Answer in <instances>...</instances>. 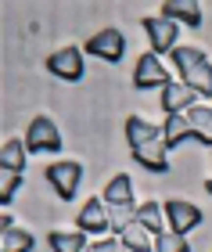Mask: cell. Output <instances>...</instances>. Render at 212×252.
Returning <instances> with one entry per match:
<instances>
[{
	"label": "cell",
	"mask_w": 212,
	"mask_h": 252,
	"mask_svg": "<svg viewBox=\"0 0 212 252\" xmlns=\"http://www.w3.org/2000/svg\"><path fill=\"white\" fill-rule=\"evenodd\" d=\"M162 18L187 22V26H202V7H198L194 0H165L162 4Z\"/></svg>",
	"instance_id": "cell-13"
},
{
	"label": "cell",
	"mask_w": 212,
	"mask_h": 252,
	"mask_svg": "<svg viewBox=\"0 0 212 252\" xmlns=\"http://www.w3.org/2000/svg\"><path fill=\"white\" fill-rule=\"evenodd\" d=\"M86 51L97 54V58H105V62H119L122 54H126V36H122L119 29H101L97 36L86 40Z\"/></svg>",
	"instance_id": "cell-9"
},
{
	"label": "cell",
	"mask_w": 212,
	"mask_h": 252,
	"mask_svg": "<svg viewBox=\"0 0 212 252\" xmlns=\"http://www.w3.org/2000/svg\"><path fill=\"white\" fill-rule=\"evenodd\" d=\"M101 198H105V205H133V180H130V173H115L111 177Z\"/></svg>",
	"instance_id": "cell-15"
},
{
	"label": "cell",
	"mask_w": 212,
	"mask_h": 252,
	"mask_svg": "<svg viewBox=\"0 0 212 252\" xmlns=\"http://www.w3.org/2000/svg\"><path fill=\"white\" fill-rule=\"evenodd\" d=\"M0 227H4V231H11V227H15V216L4 213V216H0Z\"/></svg>",
	"instance_id": "cell-24"
},
{
	"label": "cell",
	"mask_w": 212,
	"mask_h": 252,
	"mask_svg": "<svg viewBox=\"0 0 212 252\" xmlns=\"http://www.w3.org/2000/svg\"><path fill=\"white\" fill-rule=\"evenodd\" d=\"M137 220L148 227L151 234H162V231H169V223H165V209L159 202H144V205H137Z\"/></svg>",
	"instance_id": "cell-18"
},
{
	"label": "cell",
	"mask_w": 212,
	"mask_h": 252,
	"mask_svg": "<svg viewBox=\"0 0 212 252\" xmlns=\"http://www.w3.org/2000/svg\"><path fill=\"white\" fill-rule=\"evenodd\" d=\"M94 249L97 252H130L126 245H122V238H105V242H97Z\"/></svg>",
	"instance_id": "cell-23"
},
{
	"label": "cell",
	"mask_w": 212,
	"mask_h": 252,
	"mask_svg": "<svg viewBox=\"0 0 212 252\" xmlns=\"http://www.w3.org/2000/svg\"><path fill=\"white\" fill-rule=\"evenodd\" d=\"M61 144H65V137H61L58 123H54L51 116H36L29 123V133H26L29 155H36V152H61Z\"/></svg>",
	"instance_id": "cell-3"
},
{
	"label": "cell",
	"mask_w": 212,
	"mask_h": 252,
	"mask_svg": "<svg viewBox=\"0 0 212 252\" xmlns=\"http://www.w3.org/2000/svg\"><path fill=\"white\" fill-rule=\"evenodd\" d=\"M205 191H209V194H212V177H209V180H205Z\"/></svg>",
	"instance_id": "cell-25"
},
{
	"label": "cell",
	"mask_w": 212,
	"mask_h": 252,
	"mask_svg": "<svg viewBox=\"0 0 212 252\" xmlns=\"http://www.w3.org/2000/svg\"><path fill=\"white\" fill-rule=\"evenodd\" d=\"M76 223H80L83 234L108 231V205H105V198H86V205L80 209V216H76Z\"/></svg>",
	"instance_id": "cell-11"
},
{
	"label": "cell",
	"mask_w": 212,
	"mask_h": 252,
	"mask_svg": "<svg viewBox=\"0 0 212 252\" xmlns=\"http://www.w3.org/2000/svg\"><path fill=\"white\" fill-rule=\"evenodd\" d=\"M162 209H165V220H169V231H176V234H187L205 223V213L187 198H169Z\"/></svg>",
	"instance_id": "cell-4"
},
{
	"label": "cell",
	"mask_w": 212,
	"mask_h": 252,
	"mask_svg": "<svg viewBox=\"0 0 212 252\" xmlns=\"http://www.w3.org/2000/svg\"><path fill=\"white\" fill-rule=\"evenodd\" d=\"M83 252H97V249H94V245H86V249H83Z\"/></svg>",
	"instance_id": "cell-26"
},
{
	"label": "cell",
	"mask_w": 212,
	"mask_h": 252,
	"mask_svg": "<svg viewBox=\"0 0 212 252\" xmlns=\"http://www.w3.org/2000/svg\"><path fill=\"white\" fill-rule=\"evenodd\" d=\"M18 184H22V173H15V169H4V173H0V202L4 205H11Z\"/></svg>",
	"instance_id": "cell-22"
},
{
	"label": "cell",
	"mask_w": 212,
	"mask_h": 252,
	"mask_svg": "<svg viewBox=\"0 0 212 252\" xmlns=\"http://www.w3.org/2000/svg\"><path fill=\"white\" fill-rule=\"evenodd\" d=\"M32 245H36V238L29 231H18V227L4 231V252H32Z\"/></svg>",
	"instance_id": "cell-21"
},
{
	"label": "cell",
	"mask_w": 212,
	"mask_h": 252,
	"mask_svg": "<svg viewBox=\"0 0 212 252\" xmlns=\"http://www.w3.org/2000/svg\"><path fill=\"white\" fill-rule=\"evenodd\" d=\"M47 180H51V188L58 191V198H76V188H80V180H83V166L76 162V158H61V162H54L47 166Z\"/></svg>",
	"instance_id": "cell-5"
},
{
	"label": "cell",
	"mask_w": 212,
	"mask_h": 252,
	"mask_svg": "<svg viewBox=\"0 0 212 252\" xmlns=\"http://www.w3.org/2000/svg\"><path fill=\"white\" fill-rule=\"evenodd\" d=\"M162 133H165V144L169 148H180L184 141H194V130H191V123H187V116H169L162 126Z\"/></svg>",
	"instance_id": "cell-17"
},
{
	"label": "cell",
	"mask_w": 212,
	"mask_h": 252,
	"mask_svg": "<svg viewBox=\"0 0 212 252\" xmlns=\"http://www.w3.org/2000/svg\"><path fill=\"white\" fill-rule=\"evenodd\" d=\"M184 116H187V123H191V130H194V141L212 144V108L202 105V101H194Z\"/></svg>",
	"instance_id": "cell-12"
},
{
	"label": "cell",
	"mask_w": 212,
	"mask_h": 252,
	"mask_svg": "<svg viewBox=\"0 0 212 252\" xmlns=\"http://www.w3.org/2000/svg\"><path fill=\"white\" fill-rule=\"evenodd\" d=\"M194 101H198V94L187 83H180V79H173L169 87H162V108H165V116H184Z\"/></svg>",
	"instance_id": "cell-10"
},
{
	"label": "cell",
	"mask_w": 212,
	"mask_h": 252,
	"mask_svg": "<svg viewBox=\"0 0 212 252\" xmlns=\"http://www.w3.org/2000/svg\"><path fill=\"white\" fill-rule=\"evenodd\" d=\"M47 68L65 83H76L83 79V47H61L47 58Z\"/></svg>",
	"instance_id": "cell-8"
},
{
	"label": "cell",
	"mask_w": 212,
	"mask_h": 252,
	"mask_svg": "<svg viewBox=\"0 0 212 252\" xmlns=\"http://www.w3.org/2000/svg\"><path fill=\"white\" fill-rule=\"evenodd\" d=\"M51 249L54 252H83L86 249V234L83 231H51Z\"/></svg>",
	"instance_id": "cell-19"
},
{
	"label": "cell",
	"mask_w": 212,
	"mask_h": 252,
	"mask_svg": "<svg viewBox=\"0 0 212 252\" xmlns=\"http://www.w3.org/2000/svg\"><path fill=\"white\" fill-rule=\"evenodd\" d=\"M126 137H130V152L133 158L151 169V173H165L169 169V144H165V133L162 126H155L140 116H130L126 119Z\"/></svg>",
	"instance_id": "cell-1"
},
{
	"label": "cell",
	"mask_w": 212,
	"mask_h": 252,
	"mask_svg": "<svg viewBox=\"0 0 212 252\" xmlns=\"http://www.w3.org/2000/svg\"><path fill=\"white\" fill-rule=\"evenodd\" d=\"M26 155H29L26 137H11V141L0 148V169H15V173H22V169H26Z\"/></svg>",
	"instance_id": "cell-16"
},
{
	"label": "cell",
	"mask_w": 212,
	"mask_h": 252,
	"mask_svg": "<svg viewBox=\"0 0 212 252\" xmlns=\"http://www.w3.org/2000/svg\"><path fill=\"white\" fill-rule=\"evenodd\" d=\"M119 238H122V245H126L130 252H155V234H151L140 220L126 223V231H122Z\"/></svg>",
	"instance_id": "cell-14"
},
{
	"label": "cell",
	"mask_w": 212,
	"mask_h": 252,
	"mask_svg": "<svg viewBox=\"0 0 212 252\" xmlns=\"http://www.w3.org/2000/svg\"><path fill=\"white\" fill-rule=\"evenodd\" d=\"M173 76L165 72V65L159 62V54H140L137 68H133V87L137 90H155V87H169Z\"/></svg>",
	"instance_id": "cell-7"
},
{
	"label": "cell",
	"mask_w": 212,
	"mask_h": 252,
	"mask_svg": "<svg viewBox=\"0 0 212 252\" xmlns=\"http://www.w3.org/2000/svg\"><path fill=\"white\" fill-rule=\"evenodd\" d=\"M173 65L180 68V83H187L198 97H212V62L198 47H173Z\"/></svg>",
	"instance_id": "cell-2"
},
{
	"label": "cell",
	"mask_w": 212,
	"mask_h": 252,
	"mask_svg": "<svg viewBox=\"0 0 212 252\" xmlns=\"http://www.w3.org/2000/svg\"><path fill=\"white\" fill-rule=\"evenodd\" d=\"M144 32H148V40H151V54H173L176 36H180V22H169V18L155 15V18H144Z\"/></svg>",
	"instance_id": "cell-6"
},
{
	"label": "cell",
	"mask_w": 212,
	"mask_h": 252,
	"mask_svg": "<svg viewBox=\"0 0 212 252\" xmlns=\"http://www.w3.org/2000/svg\"><path fill=\"white\" fill-rule=\"evenodd\" d=\"M155 252H191V245H187V234L162 231V234H155Z\"/></svg>",
	"instance_id": "cell-20"
}]
</instances>
